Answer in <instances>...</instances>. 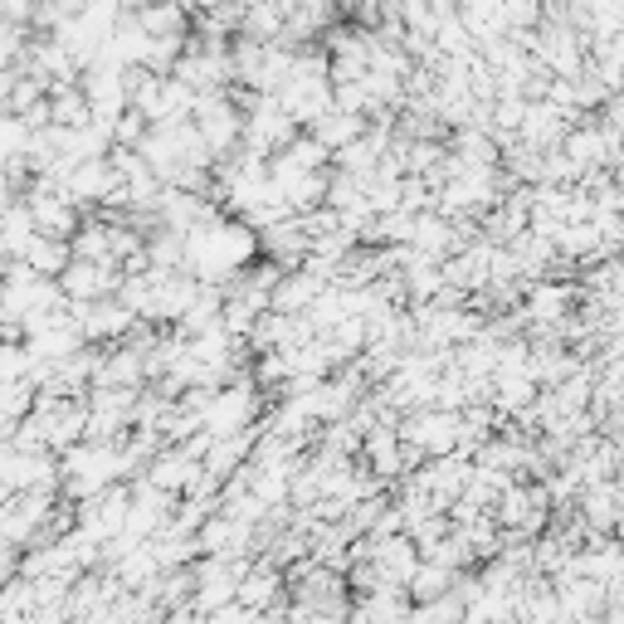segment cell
Instances as JSON below:
<instances>
[{
  "instance_id": "cell-1",
  "label": "cell",
  "mask_w": 624,
  "mask_h": 624,
  "mask_svg": "<svg viewBox=\"0 0 624 624\" xmlns=\"http://www.w3.org/2000/svg\"><path fill=\"white\" fill-rule=\"evenodd\" d=\"M25 264L35 269V274L54 278V274H64V269H69V249L59 244V234H35L30 249H25Z\"/></svg>"
}]
</instances>
